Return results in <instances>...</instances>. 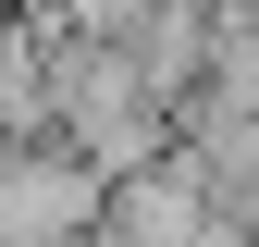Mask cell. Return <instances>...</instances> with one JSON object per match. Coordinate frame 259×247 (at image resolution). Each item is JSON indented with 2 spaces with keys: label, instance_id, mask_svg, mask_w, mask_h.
<instances>
[{
  "label": "cell",
  "instance_id": "6da1fadb",
  "mask_svg": "<svg viewBox=\"0 0 259 247\" xmlns=\"http://www.w3.org/2000/svg\"><path fill=\"white\" fill-rule=\"evenodd\" d=\"M111 235V173L74 161L62 136L0 148V247H99Z\"/></svg>",
  "mask_w": 259,
  "mask_h": 247
}]
</instances>
